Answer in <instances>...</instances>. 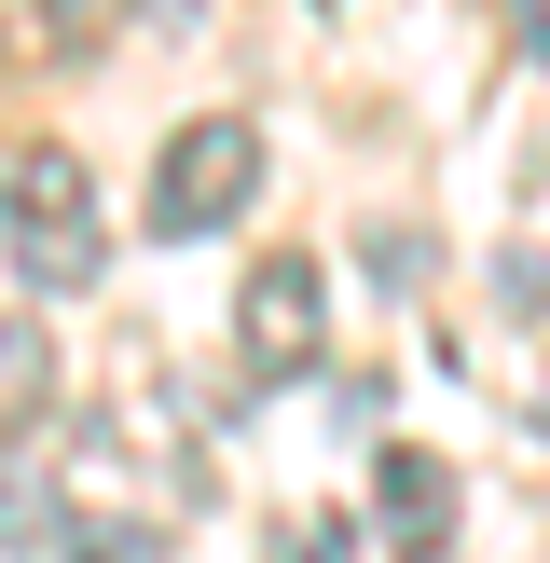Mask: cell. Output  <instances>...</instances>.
<instances>
[{"instance_id":"7","label":"cell","mask_w":550,"mask_h":563,"mask_svg":"<svg viewBox=\"0 0 550 563\" xmlns=\"http://www.w3.org/2000/svg\"><path fill=\"white\" fill-rule=\"evenodd\" d=\"M69 550H82V563H152V522H82Z\"/></svg>"},{"instance_id":"2","label":"cell","mask_w":550,"mask_h":563,"mask_svg":"<svg viewBox=\"0 0 550 563\" xmlns=\"http://www.w3.org/2000/svg\"><path fill=\"white\" fill-rule=\"evenodd\" d=\"M248 192H262V124L248 110H193L179 137L152 152V234H220V220H248Z\"/></svg>"},{"instance_id":"3","label":"cell","mask_w":550,"mask_h":563,"mask_svg":"<svg viewBox=\"0 0 550 563\" xmlns=\"http://www.w3.org/2000/svg\"><path fill=\"white\" fill-rule=\"evenodd\" d=\"M234 344H248V372H262V385H302V372H317V262H302V247L248 262V289H234Z\"/></svg>"},{"instance_id":"6","label":"cell","mask_w":550,"mask_h":563,"mask_svg":"<svg viewBox=\"0 0 550 563\" xmlns=\"http://www.w3.org/2000/svg\"><path fill=\"white\" fill-rule=\"evenodd\" d=\"M358 262H372V289H427V247H413V234H399V220H385V234H372V247H358Z\"/></svg>"},{"instance_id":"4","label":"cell","mask_w":550,"mask_h":563,"mask_svg":"<svg viewBox=\"0 0 550 563\" xmlns=\"http://www.w3.org/2000/svg\"><path fill=\"white\" fill-rule=\"evenodd\" d=\"M372 537H385V563H440L454 550V467L413 454V440H385L372 454Z\"/></svg>"},{"instance_id":"5","label":"cell","mask_w":550,"mask_h":563,"mask_svg":"<svg viewBox=\"0 0 550 563\" xmlns=\"http://www.w3.org/2000/svg\"><path fill=\"white\" fill-rule=\"evenodd\" d=\"M275 563H358V522H330V509H289V522H275Z\"/></svg>"},{"instance_id":"1","label":"cell","mask_w":550,"mask_h":563,"mask_svg":"<svg viewBox=\"0 0 550 563\" xmlns=\"http://www.w3.org/2000/svg\"><path fill=\"white\" fill-rule=\"evenodd\" d=\"M110 275V234H97V179H82V152H55V137H28L14 152V289L28 302H69Z\"/></svg>"},{"instance_id":"10","label":"cell","mask_w":550,"mask_h":563,"mask_svg":"<svg viewBox=\"0 0 550 563\" xmlns=\"http://www.w3.org/2000/svg\"><path fill=\"white\" fill-rule=\"evenodd\" d=\"M537 427H550V399H537Z\"/></svg>"},{"instance_id":"8","label":"cell","mask_w":550,"mask_h":563,"mask_svg":"<svg viewBox=\"0 0 550 563\" xmlns=\"http://www.w3.org/2000/svg\"><path fill=\"white\" fill-rule=\"evenodd\" d=\"M509 14H522V55L550 69V0H509Z\"/></svg>"},{"instance_id":"9","label":"cell","mask_w":550,"mask_h":563,"mask_svg":"<svg viewBox=\"0 0 550 563\" xmlns=\"http://www.w3.org/2000/svg\"><path fill=\"white\" fill-rule=\"evenodd\" d=\"M193 14H207V0H138V27H193Z\"/></svg>"}]
</instances>
